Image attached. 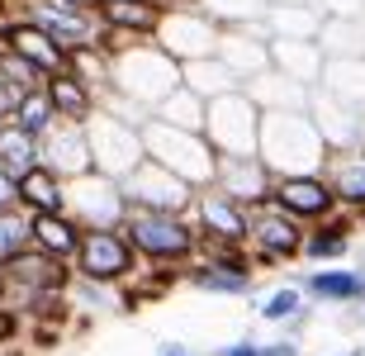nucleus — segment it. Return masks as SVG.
<instances>
[{"mask_svg": "<svg viewBox=\"0 0 365 356\" xmlns=\"http://www.w3.org/2000/svg\"><path fill=\"white\" fill-rule=\"evenodd\" d=\"M266 53H271V67L294 76L299 86H318L323 62H327L318 39H266Z\"/></svg>", "mask_w": 365, "mask_h": 356, "instance_id": "nucleus-27", "label": "nucleus"}, {"mask_svg": "<svg viewBox=\"0 0 365 356\" xmlns=\"http://www.w3.org/2000/svg\"><path fill=\"white\" fill-rule=\"evenodd\" d=\"M271 171H266V162H261L257 152H218L214 157V180L209 185H218V190L228 195V200H237V205L257 209L271 200Z\"/></svg>", "mask_w": 365, "mask_h": 356, "instance_id": "nucleus-16", "label": "nucleus"}, {"mask_svg": "<svg viewBox=\"0 0 365 356\" xmlns=\"http://www.w3.org/2000/svg\"><path fill=\"white\" fill-rule=\"evenodd\" d=\"M323 14H332V19H361L365 0H313Z\"/></svg>", "mask_w": 365, "mask_h": 356, "instance_id": "nucleus-45", "label": "nucleus"}, {"mask_svg": "<svg viewBox=\"0 0 365 356\" xmlns=\"http://www.w3.org/2000/svg\"><path fill=\"white\" fill-rule=\"evenodd\" d=\"M261 323H284V328H294V323H304V314H309V295H304V285H280L271 290L266 300H261Z\"/></svg>", "mask_w": 365, "mask_h": 356, "instance_id": "nucleus-35", "label": "nucleus"}, {"mask_svg": "<svg viewBox=\"0 0 365 356\" xmlns=\"http://www.w3.org/2000/svg\"><path fill=\"white\" fill-rule=\"evenodd\" d=\"M152 114L166 123H180V128H200L204 123V96H195L190 86H171L157 105H152Z\"/></svg>", "mask_w": 365, "mask_h": 356, "instance_id": "nucleus-37", "label": "nucleus"}, {"mask_svg": "<svg viewBox=\"0 0 365 356\" xmlns=\"http://www.w3.org/2000/svg\"><path fill=\"white\" fill-rule=\"evenodd\" d=\"M62 190H67V180L57 176L48 162H34L29 171L14 176V200H19V209H29V214L62 209Z\"/></svg>", "mask_w": 365, "mask_h": 356, "instance_id": "nucleus-29", "label": "nucleus"}, {"mask_svg": "<svg viewBox=\"0 0 365 356\" xmlns=\"http://www.w3.org/2000/svg\"><path fill=\"white\" fill-rule=\"evenodd\" d=\"M318 86L332 91L337 100H346L351 110L365 114V57H327Z\"/></svg>", "mask_w": 365, "mask_h": 356, "instance_id": "nucleus-31", "label": "nucleus"}, {"mask_svg": "<svg viewBox=\"0 0 365 356\" xmlns=\"http://www.w3.org/2000/svg\"><path fill=\"white\" fill-rule=\"evenodd\" d=\"M304 295H309V304L341 309L346 300L365 295V271H361V266H337V261H327V266H313V271L304 275Z\"/></svg>", "mask_w": 365, "mask_h": 356, "instance_id": "nucleus-25", "label": "nucleus"}, {"mask_svg": "<svg viewBox=\"0 0 365 356\" xmlns=\"http://www.w3.org/2000/svg\"><path fill=\"white\" fill-rule=\"evenodd\" d=\"M157 356H200V352H190V347H176V342H166Z\"/></svg>", "mask_w": 365, "mask_h": 356, "instance_id": "nucleus-49", "label": "nucleus"}, {"mask_svg": "<svg viewBox=\"0 0 365 356\" xmlns=\"http://www.w3.org/2000/svg\"><path fill=\"white\" fill-rule=\"evenodd\" d=\"M337 356H361V352H337Z\"/></svg>", "mask_w": 365, "mask_h": 356, "instance_id": "nucleus-54", "label": "nucleus"}, {"mask_svg": "<svg viewBox=\"0 0 365 356\" xmlns=\"http://www.w3.org/2000/svg\"><path fill=\"white\" fill-rule=\"evenodd\" d=\"M10 205H19V200H14V176L0 166V209H10Z\"/></svg>", "mask_w": 365, "mask_h": 356, "instance_id": "nucleus-47", "label": "nucleus"}, {"mask_svg": "<svg viewBox=\"0 0 365 356\" xmlns=\"http://www.w3.org/2000/svg\"><path fill=\"white\" fill-rule=\"evenodd\" d=\"M14 14H24L62 48H91V43H105V24L95 5H71V0H14Z\"/></svg>", "mask_w": 365, "mask_h": 356, "instance_id": "nucleus-7", "label": "nucleus"}, {"mask_svg": "<svg viewBox=\"0 0 365 356\" xmlns=\"http://www.w3.org/2000/svg\"><path fill=\"white\" fill-rule=\"evenodd\" d=\"M0 43H5L10 53L24 57V62L38 71V76L67 71V48H62V43H53L38 24H34V19H24V14H10V19H0Z\"/></svg>", "mask_w": 365, "mask_h": 356, "instance_id": "nucleus-17", "label": "nucleus"}, {"mask_svg": "<svg viewBox=\"0 0 365 356\" xmlns=\"http://www.w3.org/2000/svg\"><path fill=\"white\" fill-rule=\"evenodd\" d=\"M214 39H218V24L200 5H190V0H176V5H166L157 29H152V43L171 53L176 62H195V57H209L214 53Z\"/></svg>", "mask_w": 365, "mask_h": 356, "instance_id": "nucleus-10", "label": "nucleus"}, {"mask_svg": "<svg viewBox=\"0 0 365 356\" xmlns=\"http://www.w3.org/2000/svg\"><path fill=\"white\" fill-rule=\"evenodd\" d=\"M138 138H143V157H152V162H162L166 171H176L180 180H190V185H209L214 180V143L200 133V128H180V123H166L152 114L143 128H138Z\"/></svg>", "mask_w": 365, "mask_h": 356, "instance_id": "nucleus-4", "label": "nucleus"}, {"mask_svg": "<svg viewBox=\"0 0 365 356\" xmlns=\"http://www.w3.org/2000/svg\"><path fill=\"white\" fill-rule=\"evenodd\" d=\"M10 105H14V96L5 91V86H0V119H10Z\"/></svg>", "mask_w": 365, "mask_h": 356, "instance_id": "nucleus-50", "label": "nucleus"}, {"mask_svg": "<svg viewBox=\"0 0 365 356\" xmlns=\"http://www.w3.org/2000/svg\"><path fill=\"white\" fill-rule=\"evenodd\" d=\"M119 190H123V200L138 205V209H171V214H185L200 185H190V180H180L176 171H166L162 162L143 157L133 171L119 176Z\"/></svg>", "mask_w": 365, "mask_h": 356, "instance_id": "nucleus-12", "label": "nucleus"}, {"mask_svg": "<svg viewBox=\"0 0 365 356\" xmlns=\"http://www.w3.org/2000/svg\"><path fill=\"white\" fill-rule=\"evenodd\" d=\"M10 119L19 123V128H29V133H48L57 123V110L48 105V96H43V86L38 91H24V96H14V105H10Z\"/></svg>", "mask_w": 365, "mask_h": 356, "instance_id": "nucleus-38", "label": "nucleus"}, {"mask_svg": "<svg viewBox=\"0 0 365 356\" xmlns=\"http://www.w3.org/2000/svg\"><path fill=\"white\" fill-rule=\"evenodd\" d=\"M323 176L332 185V195H337V209H346L356 219V228H365V148L356 143V148L327 152Z\"/></svg>", "mask_w": 365, "mask_h": 356, "instance_id": "nucleus-18", "label": "nucleus"}, {"mask_svg": "<svg viewBox=\"0 0 365 356\" xmlns=\"http://www.w3.org/2000/svg\"><path fill=\"white\" fill-rule=\"evenodd\" d=\"M109 81L114 91L133 96L138 105H157V100L180 86V62L171 53H162L152 39H109Z\"/></svg>", "mask_w": 365, "mask_h": 356, "instance_id": "nucleus-2", "label": "nucleus"}, {"mask_svg": "<svg viewBox=\"0 0 365 356\" xmlns=\"http://www.w3.org/2000/svg\"><path fill=\"white\" fill-rule=\"evenodd\" d=\"M309 119H313V128H318V138L327 143V152L356 148V143H361V110H351L346 100H337L332 91H323V86L309 91Z\"/></svg>", "mask_w": 365, "mask_h": 356, "instance_id": "nucleus-20", "label": "nucleus"}, {"mask_svg": "<svg viewBox=\"0 0 365 356\" xmlns=\"http://www.w3.org/2000/svg\"><path fill=\"white\" fill-rule=\"evenodd\" d=\"M242 91H247V100L266 114V110H309L313 86H299L294 76H284V71L261 67V71H252V76L242 81Z\"/></svg>", "mask_w": 365, "mask_h": 356, "instance_id": "nucleus-24", "label": "nucleus"}, {"mask_svg": "<svg viewBox=\"0 0 365 356\" xmlns=\"http://www.w3.org/2000/svg\"><path fill=\"white\" fill-rule=\"evenodd\" d=\"M0 295H5V285H0Z\"/></svg>", "mask_w": 365, "mask_h": 356, "instance_id": "nucleus-55", "label": "nucleus"}, {"mask_svg": "<svg viewBox=\"0 0 365 356\" xmlns=\"http://www.w3.org/2000/svg\"><path fill=\"white\" fill-rule=\"evenodd\" d=\"M180 275H185L190 285L209 290V295H247V290H252V280H247V275L214 271V266H204V261H185V266H180Z\"/></svg>", "mask_w": 365, "mask_h": 356, "instance_id": "nucleus-40", "label": "nucleus"}, {"mask_svg": "<svg viewBox=\"0 0 365 356\" xmlns=\"http://www.w3.org/2000/svg\"><path fill=\"white\" fill-rule=\"evenodd\" d=\"M185 214L195 223L200 243H247V205L228 200L218 185H200Z\"/></svg>", "mask_w": 365, "mask_h": 356, "instance_id": "nucleus-15", "label": "nucleus"}, {"mask_svg": "<svg viewBox=\"0 0 365 356\" xmlns=\"http://www.w3.org/2000/svg\"><path fill=\"white\" fill-rule=\"evenodd\" d=\"M361 356H365V352H361Z\"/></svg>", "mask_w": 365, "mask_h": 356, "instance_id": "nucleus-56", "label": "nucleus"}, {"mask_svg": "<svg viewBox=\"0 0 365 356\" xmlns=\"http://www.w3.org/2000/svg\"><path fill=\"white\" fill-rule=\"evenodd\" d=\"M318 24H323V10H318L313 0H299V5H266V14H261L266 39H318Z\"/></svg>", "mask_w": 365, "mask_h": 356, "instance_id": "nucleus-30", "label": "nucleus"}, {"mask_svg": "<svg viewBox=\"0 0 365 356\" xmlns=\"http://www.w3.org/2000/svg\"><path fill=\"white\" fill-rule=\"evenodd\" d=\"M257 157L266 162L271 176L289 171H323L327 143L318 138L309 110H266L257 128Z\"/></svg>", "mask_w": 365, "mask_h": 356, "instance_id": "nucleus-1", "label": "nucleus"}, {"mask_svg": "<svg viewBox=\"0 0 365 356\" xmlns=\"http://www.w3.org/2000/svg\"><path fill=\"white\" fill-rule=\"evenodd\" d=\"M190 5H200L218 29H228V24H261V14H266V0H190Z\"/></svg>", "mask_w": 365, "mask_h": 356, "instance_id": "nucleus-39", "label": "nucleus"}, {"mask_svg": "<svg viewBox=\"0 0 365 356\" xmlns=\"http://www.w3.org/2000/svg\"><path fill=\"white\" fill-rule=\"evenodd\" d=\"M19 337H24V314L10 300H0V347H14Z\"/></svg>", "mask_w": 365, "mask_h": 356, "instance_id": "nucleus-44", "label": "nucleus"}, {"mask_svg": "<svg viewBox=\"0 0 365 356\" xmlns=\"http://www.w3.org/2000/svg\"><path fill=\"white\" fill-rule=\"evenodd\" d=\"M43 96H48V105L57 110V119L86 123L95 114V86H86L76 71H53V76H43Z\"/></svg>", "mask_w": 365, "mask_h": 356, "instance_id": "nucleus-28", "label": "nucleus"}, {"mask_svg": "<svg viewBox=\"0 0 365 356\" xmlns=\"http://www.w3.org/2000/svg\"><path fill=\"white\" fill-rule=\"evenodd\" d=\"M43 162L53 166L57 176H81L91 171V143H86V123L76 119H57L48 133H43Z\"/></svg>", "mask_w": 365, "mask_h": 356, "instance_id": "nucleus-22", "label": "nucleus"}, {"mask_svg": "<svg viewBox=\"0 0 365 356\" xmlns=\"http://www.w3.org/2000/svg\"><path fill=\"white\" fill-rule=\"evenodd\" d=\"M299 243H304V223L289 219L284 209H275L271 200L257 209H247V252L261 266H289L299 261Z\"/></svg>", "mask_w": 365, "mask_h": 356, "instance_id": "nucleus-9", "label": "nucleus"}, {"mask_svg": "<svg viewBox=\"0 0 365 356\" xmlns=\"http://www.w3.org/2000/svg\"><path fill=\"white\" fill-rule=\"evenodd\" d=\"M95 110L114 114V119L133 123V128H143V123L152 119V110H148V105H138L133 96H123V91H114V86H100V91H95Z\"/></svg>", "mask_w": 365, "mask_h": 356, "instance_id": "nucleus-42", "label": "nucleus"}, {"mask_svg": "<svg viewBox=\"0 0 365 356\" xmlns=\"http://www.w3.org/2000/svg\"><path fill=\"white\" fill-rule=\"evenodd\" d=\"M24 247H29V209H19V205L0 209V261L24 252Z\"/></svg>", "mask_w": 365, "mask_h": 356, "instance_id": "nucleus-43", "label": "nucleus"}, {"mask_svg": "<svg viewBox=\"0 0 365 356\" xmlns=\"http://www.w3.org/2000/svg\"><path fill=\"white\" fill-rule=\"evenodd\" d=\"M71 271L81 280H100V285H123L143 271L133 243L123 238V228H86L76 252H71Z\"/></svg>", "mask_w": 365, "mask_h": 356, "instance_id": "nucleus-5", "label": "nucleus"}, {"mask_svg": "<svg viewBox=\"0 0 365 356\" xmlns=\"http://www.w3.org/2000/svg\"><path fill=\"white\" fill-rule=\"evenodd\" d=\"M261 356H304V352H299L294 337H280V342H266V347H261Z\"/></svg>", "mask_w": 365, "mask_h": 356, "instance_id": "nucleus-46", "label": "nucleus"}, {"mask_svg": "<svg viewBox=\"0 0 365 356\" xmlns=\"http://www.w3.org/2000/svg\"><path fill=\"white\" fill-rule=\"evenodd\" d=\"M67 71H76L86 86H95V91H100V86L109 81V48H105V43L71 48V53H67Z\"/></svg>", "mask_w": 365, "mask_h": 356, "instance_id": "nucleus-41", "label": "nucleus"}, {"mask_svg": "<svg viewBox=\"0 0 365 356\" xmlns=\"http://www.w3.org/2000/svg\"><path fill=\"white\" fill-rule=\"evenodd\" d=\"M71 5H95V0H71Z\"/></svg>", "mask_w": 365, "mask_h": 356, "instance_id": "nucleus-53", "label": "nucleus"}, {"mask_svg": "<svg viewBox=\"0 0 365 356\" xmlns=\"http://www.w3.org/2000/svg\"><path fill=\"white\" fill-rule=\"evenodd\" d=\"M162 10L166 5H157V0H95V14L105 24V43L109 39H152Z\"/></svg>", "mask_w": 365, "mask_h": 356, "instance_id": "nucleus-23", "label": "nucleus"}, {"mask_svg": "<svg viewBox=\"0 0 365 356\" xmlns=\"http://www.w3.org/2000/svg\"><path fill=\"white\" fill-rule=\"evenodd\" d=\"M81 223L71 219L67 209H43V214H29V247H38L57 261H71L76 243H81Z\"/></svg>", "mask_w": 365, "mask_h": 356, "instance_id": "nucleus-26", "label": "nucleus"}, {"mask_svg": "<svg viewBox=\"0 0 365 356\" xmlns=\"http://www.w3.org/2000/svg\"><path fill=\"white\" fill-rule=\"evenodd\" d=\"M318 48H323V57H365V24L361 19H332V14H323Z\"/></svg>", "mask_w": 365, "mask_h": 356, "instance_id": "nucleus-34", "label": "nucleus"}, {"mask_svg": "<svg viewBox=\"0 0 365 356\" xmlns=\"http://www.w3.org/2000/svg\"><path fill=\"white\" fill-rule=\"evenodd\" d=\"M266 5H299V0H266Z\"/></svg>", "mask_w": 365, "mask_h": 356, "instance_id": "nucleus-51", "label": "nucleus"}, {"mask_svg": "<svg viewBox=\"0 0 365 356\" xmlns=\"http://www.w3.org/2000/svg\"><path fill=\"white\" fill-rule=\"evenodd\" d=\"M271 205L284 209L289 219H299L304 228L327 214H337V195L327 185L323 171H289V176H275L271 180Z\"/></svg>", "mask_w": 365, "mask_h": 356, "instance_id": "nucleus-14", "label": "nucleus"}, {"mask_svg": "<svg viewBox=\"0 0 365 356\" xmlns=\"http://www.w3.org/2000/svg\"><path fill=\"white\" fill-rule=\"evenodd\" d=\"M214 57L232 71V76H237V81H247L252 71L271 67V53H266V29H261V24H228V29H218Z\"/></svg>", "mask_w": 365, "mask_h": 356, "instance_id": "nucleus-19", "label": "nucleus"}, {"mask_svg": "<svg viewBox=\"0 0 365 356\" xmlns=\"http://www.w3.org/2000/svg\"><path fill=\"white\" fill-rule=\"evenodd\" d=\"M351 238H356V219L346 209L337 214H327V219L309 223L304 228V243H299V261H309V266H327V261H341L351 252Z\"/></svg>", "mask_w": 365, "mask_h": 356, "instance_id": "nucleus-21", "label": "nucleus"}, {"mask_svg": "<svg viewBox=\"0 0 365 356\" xmlns=\"http://www.w3.org/2000/svg\"><path fill=\"white\" fill-rule=\"evenodd\" d=\"M123 238L133 243L138 261L143 266H162V271H180L185 261H195V247H200V233L190 214H171V209H123Z\"/></svg>", "mask_w": 365, "mask_h": 356, "instance_id": "nucleus-3", "label": "nucleus"}, {"mask_svg": "<svg viewBox=\"0 0 365 356\" xmlns=\"http://www.w3.org/2000/svg\"><path fill=\"white\" fill-rule=\"evenodd\" d=\"M195 261L214 266V271H228V275H247V280H257V261H252L247 243H200V247H195Z\"/></svg>", "mask_w": 365, "mask_h": 356, "instance_id": "nucleus-36", "label": "nucleus"}, {"mask_svg": "<svg viewBox=\"0 0 365 356\" xmlns=\"http://www.w3.org/2000/svg\"><path fill=\"white\" fill-rule=\"evenodd\" d=\"M223 356H261V347H257V342H232Z\"/></svg>", "mask_w": 365, "mask_h": 356, "instance_id": "nucleus-48", "label": "nucleus"}, {"mask_svg": "<svg viewBox=\"0 0 365 356\" xmlns=\"http://www.w3.org/2000/svg\"><path fill=\"white\" fill-rule=\"evenodd\" d=\"M62 209L81 228H119L123 223V200L119 190V176H105V171H81V176H67V190H62Z\"/></svg>", "mask_w": 365, "mask_h": 356, "instance_id": "nucleus-8", "label": "nucleus"}, {"mask_svg": "<svg viewBox=\"0 0 365 356\" xmlns=\"http://www.w3.org/2000/svg\"><path fill=\"white\" fill-rule=\"evenodd\" d=\"M86 143H91V166L105 171V176H123L143 162V138H138L133 123L114 119V114L95 110L86 119Z\"/></svg>", "mask_w": 365, "mask_h": 356, "instance_id": "nucleus-13", "label": "nucleus"}, {"mask_svg": "<svg viewBox=\"0 0 365 356\" xmlns=\"http://www.w3.org/2000/svg\"><path fill=\"white\" fill-rule=\"evenodd\" d=\"M34 162H43V138L19 128L14 119H0V166H5L10 176H19V171H29Z\"/></svg>", "mask_w": 365, "mask_h": 356, "instance_id": "nucleus-32", "label": "nucleus"}, {"mask_svg": "<svg viewBox=\"0 0 365 356\" xmlns=\"http://www.w3.org/2000/svg\"><path fill=\"white\" fill-rule=\"evenodd\" d=\"M361 148H365V114H361Z\"/></svg>", "mask_w": 365, "mask_h": 356, "instance_id": "nucleus-52", "label": "nucleus"}, {"mask_svg": "<svg viewBox=\"0 0 365 356\" xmlns=\"http://www.w3.org/2000/svg\"><path fill=\"white\" fill-rule=\"evenodd\" d=\"M180 86H190V91L204 96V100H214V96H223V91H237L242 81L209 53V57H195V62H180Z\"/></svg>", "mask_w": 365, "mask_h": 356, "instance_id": "nucleus-33", "label": "nucleus"}, {"mask_svg": "<svg viewBox=\"0 0 365 356\" xmlns=\"http://www.w3.org/2000/svg\"><path fill=\"white\" fill-rule=\"evenodd\" d=\"M257 128H261V110L247 100L242 86L204 100L200 133L214 143V152H257Z\"/></svg>", "mask_w": 365, "mask_h": 356, "instance_id": "nucleus-6", "label": "nucleus"}, {"mask_svg": "<svg viewBox=\"0 0 365 356\" xmlns=\"http://www.w3.org/2000/svg\"><path fill=\"white\" fill-rule=\"evenodd\" d=\"M0 285H5L0 300H10L19 309L38 290H71V261H57L48 252H38V247H24V252L0 261Z\"/></svg>", "mask_w": 365, "mask_h": 356, "instance_id": "nucleus-11", "label": "nucleus"}]
</instances>
